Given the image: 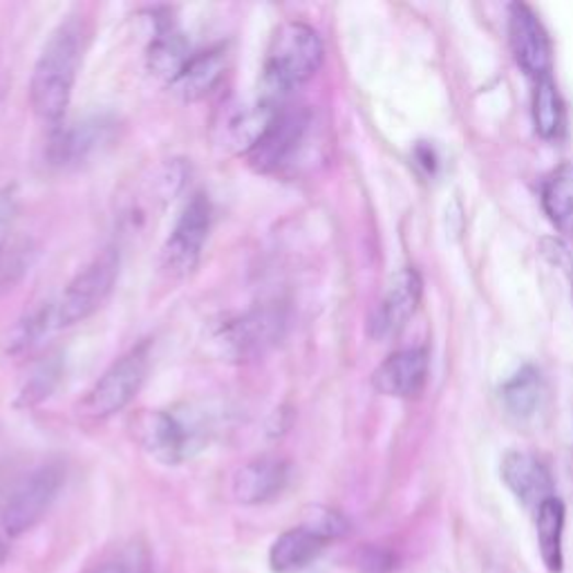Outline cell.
<instances>
[{"label": "cell", "mask_w": 573, "mask_h": 573, "mask_svg": "<svg viewBox=\"0 0 573 573\" xmlns=\"http://www.w3.org/2000/svg\"><path fill=\"white\" fill-rule=\"evenodd\" d=\"M83 47V21L70 16L49 34L41 49L30 81V101L43 122H59L66 115L81 68Z\"/></svg>", "instance_id": "cell-1"}, {"label": "cell", "mask_w": 573, "mask_h": 573, "mask_svg": "<svg viewBox=\"0 0 573 573\" xmlns=\"http://www.w3.org/2000/svg\"><path fill=\"white\" fill-rule=\"evenodd\" d=\"M323 64V41L314 27L300 21L283 23L267 49L265 85L274 101H280L311 77Z\"/></svg>", "instance_id": "cell-2"}, {"label": "cell", "mask_w": 573, "mask_h": 573, "mask_svg": "<svg viewBox=\"0 0 573 573\" xmlns=\"http://www.w3.org/2000/svg\"><path fill=\"white\" fill-rule=\"evenodd\" d=\"M119 278V251L103 249L92 263L75 276L57 302L47 305L51 328L64 330L90 319L99 311L115 289Z\"/></svg>", "instance_id": "cell-3"}, {"label": "cell", "mask_w": 573, "mask_h": 573, "mask_svg": "<svg viewBox=\"0 0 573 573\" xmlns=\"http://www.w3.org/2000/svg\"><path fill=\"white\" fill-rule=\"evenodd\" d=\"M148 368H150V345L139 343L119 360H115L94 383V388L88 392V397L81 403L83 414L92 416V420H106V416L122 412L141 390Z\"/></svg>", "instance_id": "cell-4"}, {"label": "cell", "mask_w": 573, "mask_h": 573, "mask_svg": "<svg viewBox=\"0 0 573 573\" xmlns=\"http://www.w3.org/2000/svg\"><path fill=\"white\" fill-rule=\"evenodd\" d=\"M66 482V468L57 461L43 463L36 471H32L12 493L5 513H3V527L5 534L19 538L34 529L43 515L49 511L59 497Z\"/></svg>", "instance_id": "cell-5"}, {"label": "cell", "mask_w": 573, "mask_h": 573, "mask_svg": "<svg viewBox=\"0 0 573 573\" xmlns=\"http://www.w3.org/2000/svg\"><path fill=\"white\" fill-rule=\"evenodd\" d=\"M208 229H211V204L204 195H195L162 247V267L171 276L182 278L197 267Z\"/></svg>", "instance_id": "cell-6"}, {"label": "cell", "mask_w": 573, "mask_h": 573, "mask_svg": "<svg viewBox=\"0 0 573 573\" xmlns=\"http://www.w3.org/2000/svg\"><path fill=\"white\" fill-rule=\"evenodd\" d=\"M285 332V319L278 309H255L229 321L216 334L222 356L231 360H249L263 356L274 347Z\"/></svg>", "instance_id": "cell-7"}, {"label": "cell", "mask_w": 573, "mask_h": 573, "mask_svg": "<svg viewBox=\"0 0 573 573\" xmlns=\"http://www.w3.org/2000/svg\"><path fill=\"white\" fill-rule=\"evenodd\" d=\"M309 128V113L305 108L280 106L272 124L247 152L249 164L260 173H276L287 167Z\"/></svg>", "instance_id": "cell-8"}, {"label": "cell", "mask_w": 573, "mask_h": 573, "mask_svg": "<svg viewBox=\"0 0 573 573\" xmlns=\"http://www.w3.org/2000/svg\"><path fill=\"white\" fill-rule=\"evenodd\" d=\"M508 43L517 66L534 81L551 77L553 49L549 34L538 14L525 5L513 3L508 8Z\"/></svg>", "instance_id": "cell-9"}, {"label": "cell", "mask_w": 573, "mask_h": 573, "mask_svg": "<svg viewBox=\"0 0 573 573\" xmlns=\"http://www.w3.org/2000/svg\"><path fill=\"white\" fill-rule=\"evenodd\" d=\"M139 442L164 463H180L202 446V431L177 412H150L139 422Z\"/></svg>", "instance_id": "cell-10"}, {"label": "cell", "mask_w": 573, "mask_h": 573, "mask_svg": "<svg viewBox=\"0 0 573 573\" xmlns=\"http://www.w3.org/2000/svg\"><path fill=\"white\" fill-rule=\"evenodd\" d=\"M422 294H424V280L420 274H416V270L412 267L399 270L390 278L370 319V336L377 341H388L397 336L414 317L416 307L422 302Z\"/></svg>", "instance_id": "cell-11"}, {"label": "cell", "mask_w": 573, "mask_h": 573, "mask_svg": "<svg viewBox=\"0 0 573 573\" xmlns=\"http://www.w3.org/2000/svg\"><path fill=\"white\" fill-rule=\"evenodd\" d=\"M431 358L424 347H408L390 354L373 375V386L397 399L420 397L428 383Z\"/></svg>", "instance_id": "cell-12"}, {"label": "cell", "mask_w": 573, "mask_h": 573, "mask_svg": "<svg viewBox=\"0 0 573 573\" xmlns=\"http://www.w3.org/2000/svg\"><path fill=\"white\" fill-rule=\"evenodd\" d=\"M289 482V463L280 457H257L233 475V497L240 504L257 506L276 500Z\"/></svg>", "instance_id": "cell-13"}, {"label": "cell", "mask_w": 573, "mask_h": 573, "mask_svg": "<svg viewBox=\"0 0 573 573\" xmlns=\"http://www.w3.org/2000/svg\"><path fill=\"white\" fill-rule=\"evenodd\" d=\"M502 480L519 504L538 511V506L553 497V478L549 468L529 452H508L502 459Z\"/></svg>", "instance_id": "cell-14"}, {"label": "cell", "mask_w": 573, "mask_h": 573, "mask_svg": "<svg viewBox=\"0 0 573 573\" xmlns=\"http://www.w3.org/2000/svg\"><path fill=\"white\" fill-rule=\"evenodd\" d=\"M325 545L328 540H323L319 534L300 525L278 536V540L272 545L270 551V564L276 573H289L302 569L325 549Z\"/></svg>", "instance_id": "cell-15"}, {"label": "cell", "mask_w": 573, "mask_h": 573, "mask_svg": "<svg viewBox=\"0 0 573 573\" xmlns=\"http://www.w3.org/2000/svg\"><path fill=\"white\" fill-rule=\"evenodd\" d=\"M564 504L555 495L545 500L536 511L538 549L549 573H560L564 566Z\"/></svg>", "instance_id": "cell-16"}, {"label": "cell", "mask_w": 573, "mask_h": 573, "mask_svg": "<svg viewBox=\"0 0 573 573\" xmlns=\"http://www.w3.org/2000/svg\"><path fill=\"white\" fill-rule=\"evenodd\" d=\"M542 206L551 225L573 238V164L558 167L542 186Z\"/></svg>", "instance_id": "cell-17"}, {"label": "cell", "mask_w": 573, "mask_h": 573, "mask_svg": "<svg viewBox=\"0 0 573 573\" xmlns=\"http://www.w3.org/2000/svg\"><path fill=\"white\" fill-rule=\"evenodd\" d=\"M193 59L191 47L184 36L175 30H160L148 49V66L154 77H160L169 83H177L184 68Z\"/></svg>", "instance_id": "cell-18"}, {"label": "cell", "mask_w": 573, "mask_h": 573, "mask_svg": "<svg viewBox=\"0 0 573 573\" xmlns=\"http://www.w3.org/2000/svg\"><path fill=\"white\" fill-rule=\"evenodd\" d=\"M225 59L227 57L222 47L202 51V55H193V59L188 61V66L184 68L182 77L175 83L184 94V99L195 101L211 92L225 77V68H227Z\"/></svg>", "instance_id": "cell-19"}, {"label": "cell", "mask_w": 573, "mask_h": 573, "mask_svg": "<svg viewBox=\"0 0 573 573\" xmlns=\"http://www.w3.org/2000/svg\"><path fill=\"white\" fill-rule=\"evenodd\" d=\"M106 124L103 122H83L72 128H61L51 137V160L57 164H75L85 160L92 150L106 137Z\"/></svg>", "instance_id": "cell-20"}, {"label": "cell", "mask_w": 573, "mask_h": 573, "mask_svg": "<svg viewBox=\"0 0 573 573\" xmlns=\"http://www.w3.org/2000/svg\"><path fill=\"white\" fill-rule=\"evenodd\" d=\"M531 113L536 133L542 139H558L564 130V103L558 92L553 77L534 81L531 94Z\"/></svg>", "instance_id": "cell-21"}, {"label": "cell", "mask_w": 573, "mask_h": 573, "mask_svg": "<svg viewBox=\"0 0 573 573\" xmlns=\"http://www.w3.org/2000/svg\"><path fill=\"white\" fill-rule=\"evenodd\" d=\"M542 399V377L534 366L519 368L504 386L502 401L517 420H529L536 414Z\"/></svg>", "instance_id": "cell-22"}, {"label": "cell", "mask_w": 573, "mask_h": 573, "mask_svg": "<svg viewBox=\"0 0 573 573\" xmlns=\"http://www.w3.org/2000/svg\"><path fill=\"white\" fill-rule=\"evenodd\" d=\"M302 525H305L307 529L314 531V534H319V536H321L323 540H328V542L345 536L347 529H349V527H347V519H345L341 513H336V511H332V508H323V506L311 508Z\"/></svg>", "instance_id": "cell-23"}, {"label": "cell", "mask_w": 573, "mask_h": 573, "mask_svg": "<svg viewBox=\"0 0 573 573\" xmlns=\"http://www.w3.org/2000/svg\"><path fill=\"white\" fill-rule=\"evenodd\" d=\"M14 216H16V202L14 195L5 188H0V251L5 249L12 225H14Z\"/></svg>", "instance_id": "cell-24"}, {"label": "cell", "mask_w": 573, "mask_h": 573, "mask_svg": "<svg viewBox=\"0 0 573 573\" xmlns=\"http://www.w3.org/2000/svg\"><path fill=\"white\" fill-rule=\"evenodd\" d=\"M90 573H150L148 564L141 560H124V558H115L103 562L99 566H94Z\"/></svg>", "instance_id": "cell-25"}, {"label": "cell", "mask_w": 573, "mask_h": 573, "mask_svg": "<svg viewBox=\"0 0 573 573\" xmlns=\"http://www.w3.org/2000/svg\"><path fill=\"white\" fill-rule=\"evenodd\" d=\"M5 558H8V549H5V545H3V542H0V564L5 562Z\"/></svg>", "instance_id": "cell-26"}]
</instances>
